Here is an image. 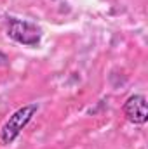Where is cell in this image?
I'll return each mask as SVG.
<instances>
[{"instance_id":"6da1fadb","label":"cell","mask_w":148,"mask_h":149,"mask_svg":"<svg viewBox=\"0 0 148 149\" xmlns=\"http://www.w3.org/2000/svg\"><path fill=\"white\" fill-rule=\"evenodd\" d=\"M37 111H38V104H35V102L26 104V106L16 109L5 120V123L0 128V142L5 144V146L12 144L19 137V134L26 128V125L33 120V116L37 114Z\"/></svg>"},{"instance_id":"7a4b0ae2","label":"cell","mask_w":148,"mask_h":149,"mask_svg":"<svg viewBox=\"0 0 148 149\" xmlns=\"http://www.w3.org/2000/svg\"><path fill=\"white\" fill-rule=\"evenodd\" d=\"M7 35L14 42L26 45V47H37L42 40V30L37 24L28 23L25 19L9 17L7 21Z\"/></svg>"},{"instance_id":"3957f363","label":"cell","mask_w":148,"mask_h":149,"mask_svg":"<svg viewBox=\"0 0 148 149\" xmlns=\"http://www.w3.org/2000/svg\"><path fill=\"white\" fill-rule=\"evenodd\" d=\"M124 116L134 123V125H145L148 120V109H147V97L141 94H134L131 95L125 102H124Z\"/></svg>"},{"instance_id":"277c9868","label":"cell","mask_w":148,"mask_h":149,"mask_svg":"<svg viewBox=\"0 0 148 149\" xmlns=\"http://www.w3.org/2000/svg\"><path fill=\"white\" fill-rule=\"evenodd\" d=\"M9 63V59H7V56L4 54V52H0V66H5Z\"/></svg>"}]
</instances>
